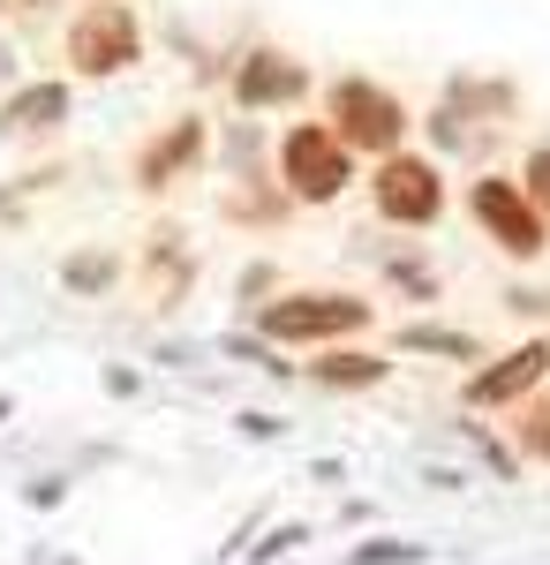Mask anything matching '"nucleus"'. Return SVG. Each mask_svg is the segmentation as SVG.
I'll return each mask as SVG.
<instances>
[{
  "label": "nucleus",
  "mask_w": 550,
  "mask_h": 565,
  "mask_svg": "<svg viewBox=\"0 0 550 565\" xmlns=\"http://www.w3.org/2000/svg\"><path fill=\"white\" fill-rule=\"evenodd\" d=\"M197 295V249H189V226L181 218H151L144 234V302L173 317V309Z\"/></svg>",
  "instance_id": "9b49d317"
},
{
  "label": "nucleus",
  "mask_w": 550,
  "mask_h": 565,
  "mask_svg": "<svg viewBox=\"0 0 550 565\" xmlns=\"http://www.w3.org/2000/svg\"><path fill=\"white\" fill-rule=\"evenodd\" d=\"M498 309H506V317H520V324H536V332H550V287H528V279H512L506 295H498Z\"/></svg>",
  "instance_id": "5701e85b"
},
{
  "label": "nucleus",
  "mask_w": 550,
  "mask_h": 565,
  "mask_svg": "<svg viewBox=\"0 0 550 565\" xmlns=\"http://www.w3.org/2000/svg\"><path fill=\"white\" fill-rule=\"evenodd\" d=\"M272 174L302 212H325L355 189V151L332 136V121H287L272 136Z\"/></svg>",
  "instance_id": "20e7f679"
},
{
  "label": "nucleus",
  "mask_w": 550,
  "mask_h": 565,
  "mask_svg": "<svg viewBox=\"0 0 550 565\" xmlns=\"http://www.w3.org/2000/svg\"><path fill=\"white\" fill-rule=\"evenodd\" d=\"M219 136L204 114H173L167 129H151L144 143H136V159H128V181H136V196H173V189H189V181L212 167Z\"/></svg>",
  "instance_id": "0eeeda50"
},
{
  "label": "nucleus",
  "mask_w": 550,
  "mask_h": 565,
  "mask_svg": "<svg viewBox=\"0 0 550 565\" xmlns=\"http://www.w3.org/2000/svg\"><path fill=\"white\" fill-rule=\"evenodd\" d=\"M226 98L234 114H295L309 98V61L287 45H242L226 68Z\"/></svg>",
  "instance_id": "1a4fd4ad"
},
{
  "label": "nucleus",
  "mask_w": 550,
  "mask_h": 565,
  "mask_svg": "<svg viewBox=\"0 0 550 565\" xmlns=\"http://www.w3.org/2000/svg\"><path fill=\"white\" fill-rule=\"evenodd\" d=\"M520 189H528V196L550 212V143H536V151L520 159Z\"/></svg>",
  "instance_id": "393cba45"
},
{
  "label": "nucleus",
  "mask_w": 550,
  "mask_h": 565,
  "mask_svg": "<svg viewBox=\"0 0 550 565\" xmlns=\"http://www.w3.org/2000/svg\"><path fill=\"white\" fill-rule=\"evenodd\" d=\"M550 385V332H528V340H512L506 354H490V362H475L461 377V407L467 415H506L520 407L528 392Z\"/></svg>",
  "instance_id": "6e6552de"
},
{
  "label": "nucleus",
  "mask_w": 550,
  "mask_h": 565,
  "mask_svg": "<svg viewBox=\"0 0 550 565\" xmlns=\"http://www.w3.org/2000/svg\"><path fill=\"white\" fill-rule=\"evenodd\" d=\"M226 354H234V362H250V370H264V377H279V385L302 370V362H287V348H272L264 332H226Z\"/></svg>",
  "instance_id": "4be33fe9"
},
{
  "label": "nucleus",
  "mask_w": 550,
  "mask_h": 565,
  "mask_svg": "<svg viewBox=\"0 0 550 565\" xmlns=\"http://www.w3.org/2000/svg\"><path fill=\"white\" fill-rule=\"evenodd\" d=\"M8 415H15V399H8V392H0V423H8Z\"/></svg>",
  "instance_id": "c85d7f7f"
},
{
  "label": "nucleus",
  "mask_w": 550,
  "mask_h": 565,
  "mask_svg": "<svg viewBox=\"0 0 550 565\" xmlns=\"http://www.w3.org/2000/svg\"><path fill=\"white\" fill-rule=\"evenodd\" d=\"M408 558H423L415 543H400V535H378V543H362L347 565H408Z\"/></svg>",
  "instance_id": "b1692460"
},
{
  "label": "nucleus",
  "mask_w": 550,
  "mask_h": 565,
  "mask_svg": "<svg viewBox=\"0 0 550 565\" xmlns=\"http://www.w3.org/2000/svg\"><path fill=\"white\" fill-rule=\"evenodd\" d=\"M61 498H68V482H61V476H45V482H31V505H61Z\"/></svg>",
  "instance_id": "cd10ccee"
},
{
  "label": "nucleus",
  "mask_w": 550,
  "mask_h": 565,
  "mask_svg": "<svg viewBox=\"0 0 550 565\" xmlns=\"http://www.w3.org/2000/svg\"><path fill=\"white\" fill-rule=\"evenodd\" d=\"M325 121H332V136L355 151V159H392V151H408V136H415V114H408V98L392 84H378V76H332L325 84Z\"/></svg>",
  "instance_id": "f03ea898"
},
{
  "label": "nucleus",
  "mask_w": 550,
  "mask_h": 565,
  "mask_svg": "<svg viewBox=\"0 0 550 565\" xmlns=\"http://www.w3.org/2000/svg\"><path fill=\"white\" fill-rule=\"evenodd\" d=\"M98 385L114 392V399H136V392H144V377H136L128 362H106V370H98Z\"/></svg>",
  "instance_id": "bb28decb"
},
{
  "label": "nucleus",
  "mask_w": 550,
  "mask_h": 565,
  "mask_svg": "<svg viewBox=\"0 0 550 565\" xmlns=\"http://www.w3.org/2000/svg\"><path fill=\"white\" fill-rule=\"evenodd\" d=\"M234 430H242V437H256V445H272V437L287 430V423H279L272 407H242V415H234Z\"/></svg>",
  "instance_id": "a878e982"
},
{
  "label": "nucleus",
  "mask_w": 550,
  "mask_h": 565,
  "mask_svg": "<svg viewBox=\"0 0 550 565\" xmlns=\"http://www.w3.org/2000/svg\"><path fill=\"white\" fill-rule=\"evenodd\" d=\"M272 348H339V340H370L378 332V302L355 287H287L250 317Z\"/></svg>",
  "instance_id": "f257e3e1"
},
{
  "label": "nucleus",
  "mask_w": 550,
  "mask_h": 565,
  "mask_svg": "<svg viewBox=\"0 0 550 565\" xmlns=\"http://www.w3.org/2000/svg\"><path fill=\"white\" fill-rule=\"evenodd\" d=\"M392 348H400V354H430V362H461V370L490 362L483 332H467V324H437V317H408V324L392 332Z\"/></svg>",
  "instance_id": "f3484780"
},
{
  "label": "nucleus",
  "mask_w": 550,
  "mask_h": 565,
  "mask_svg": "<svg viewBox=\"0 0 550 565\" xmlns=\"http://www.w3.org/2000/svg\"><path fill=\"white\" fill-rule=\"evenodd\" d=\"M467 218H475V234L512 264H543L550 257V212L520 189V174H498V167H475L461 189Z\"/></svg>",
  "instance_id": "7ed1b4c3"
},
{
  "label": "nucleus",
  "mask_w": 550,
  "mask_h": 565,
  "mask_svg": "<svg viewBox=\"0 0 550 565\" xmlns=\"http://www.w3.org/2000/svg\"><path fill=\"white\" fill-rule=\"evenodd\" d=\"M392 354L370 348V340H339V348H309V362H302V377L317 392H378L392 385Z\"/></svg>",
  "instance_id": "f8f14e48"
},
{
  "label": "nucleus",
  "mask_w": 550,
  "mask_h": 565,
  "mask_svg": "<svg viewBox=\"0 0 550 565\" xmlns=\"http://www.w3.org/2000/svg\"><path fill=\"white\" fill-rule=\"evenodd\" d=\"M53 279H61L68 302H114V287L128 279V257L114 242H76V249H61Z\"/></svg>",
  "instance_id": "2eb2a0df"
},
{
  "label": "nucleus",
  "mask_w": 550,
  "mask_h": 565,
  "mask_svg": "<svg viewBox=\"0 0 550 565\" xmlns=\"http://www.w3.org/2000/svg\"><path fill=\"white\" fill-rule=\"evenodd\" d=\"M370 212L384 226H400V234H423L437 218L453 212V174H445V159H430V151H392L370 167Z\"/></svg>",
  "instance_id": "423d86ee"
},
{
  "label": "nucleus",
  "mask_w": 550,
  "mask_h": 565,
  "mask_svg": "<svg viewBox=\"0 0 550 565\" xmlns=\"http://www.w3.org/2000/svg\"><path fill=\"white\" fill-rule=\"evenodd\" d=\"M461 121H475V129H498L506 136L512 121H520V84L512 76H483V68H453L445 76V90H437Z\"/></svg>",
  "instance_id": "ddd939ff"
},
{
  "label": "nucleus",
  "mask_w": 550,
  "mask_h": 565,
  "mask_svg": "<svg viewBox=\"0 0 550 565\" xmlns=\"http://www.w3.org/2000/svg\"><path fill=\"white\" fill-rule=\"evenodd\" d=\"M219 167H226V181H234V174H264V167H272V136H264L256 114H242V121L219 129Z\"/></svg>",
  "instance_id": "a211bd4d"
},
{
  "label": "nucleus",
  "mask_w": 550,
  "mask_h": 565,
  "mask_svg": "<svg viewBox=\"0 0 550 565\" xmlns=\"http://www.w3.org/2000/svg\"><path fill=\"white\" fill-rule=\"evenodd\" d=\"M272 295H287V264H279V257H256V264L234 271V309H242V317H256Z\"/></svg>",
  "instance_id": "412c9836"
},
{
  "label": "nucleus",
  "mask_w": 550,
  "mask_h": 565,
  "mask_svg": "<svg viewBox=\"0 0 550 565\" xmlns=\"http://www.w3.org/2000/svg\"><path fill=\"white\" fill-rule=\"evenodd\" d=\"M76 114V84L68 76H23L0 90V143H53Z\"/></svg>",
  "instance_id": "9d476101"
},
{
  "label": "nucleus",
  "mask_w": 550,
  "mask_h": 565,
  "mask_svg": "<svg viewBox=\"0 0 550 565\" xmlns=\"http://www.w3.org/2000/svg\"><path fill=\"white\" fill-rule=\"evenodd\" d=\"M302 204L279 189V174L264 167V174H234L226 189H219V218L226 226H250V234H272V226H287Z\"/></svg>",
  "instance_id": "4468645a"
},
{
  "label": "nucleus",
  "mask_w": 550,
  "mask_h": 565,
  "mask_svg": "<svg viewBox=\"0 0 550 565\" xmlns=\"http://www.w3.org/2000/svg\"><path fill=\"white\" fill-rule=\"evenodd\" d=\"M61 61H68L76 84H114V76H128V68L144 61V23H136V8H128V0H84V8L68 15V31H61Z\"/></svg>",
  "instance_id": "39448f33"
},
{
  "label": "nucleus",
  "mask_w": 550,
  "mask_h": 565,
  "mask_svg": "<svg viewBox=\"0 0 550 565\" xmlns=\"http://www.w3.org/2000/svg\"><path fill=\"white\" fill-rule=\"evenodd\" d=\"M415 129H423V151H430V159H461V167H490V151L506 143L498 129H475V121H461V114H453L445 98L430 106Z\"/></svg>",
  "instance_id": "dca6fc26"
},
{
  "label": "nucleus",
  "mask_w": 550,
  "mask_h": 565,
  "mask_svg": "<svg viewBox=\"0 0 550 565\" xmlns=\"http://www.w3.org/2000/svg\"><path fill=\"white\" fill-rule=\"evenodd\" d=\"M512 423V452H520V460H536V468H550V385L543 392H528V399H520V407H506Z\"/></svg>",
  "instance_id": "6ab92c4d"
},
{
  "label": "nucleus",
  "mask_w": 550,
  "mask_h": 565,
  "mask_svg": "<svg viewBox=\"0 0 550 565\" xmlns=\"http://www.w3.org/2000/svg\"><path fill=\"white\" fill-rule=\"evenodd\" d=\"M384 287H392V295H408V302H437V295H445L437 264L408 257V249H392V257H384Z\"/></svg>",
  "instance_id": "aec40b11"
}]
</instances>
